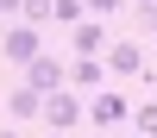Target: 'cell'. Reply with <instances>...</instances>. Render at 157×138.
<instances>
[{
    "label": "cell",
    "instance_id": "1",
    "mask_svg": "<svg viewBox=\"0 0 157 138\" xmlns=\"http://www.w3.org/2000/svg\"><path fill=\"white\" fill-rule=\"evenodd\" d=\"M82 119H88V100H82V88H69V82H63L57 94H44V125H50V132H75Z\"/></svg>",
    "mask_w": 157,
    "mask_h": 138
},
{
    "label": "cell",
    "instance_id": "2",
    "mask_svg": "<svg viewBox=\"0 0 157 138\" xmlns=\"http://www.w3.org/2000/svg\"><path fill=\"white\" fill-rule=\"evenodd\" d=\"M120 119H132V100H126L120 88H94V94H88V125L107 132V125H120Z\"/></svg>",
    "mask_w": 157,
    "mask_h": 138
},
{
    "label": "cell",
    "instance_id": "3",
    "mask_svg": "<svg viewBox=\"0 0 157 138\" xmlns=\"http://www.w3.org/2000/svg\"><path fill=\"white\" fill-rule=\"evenodd\" d=\"M25 82H32L38 94H57V88L69 82V63H63V57H50V50H38V57L25 63Z\"/></svg>",
    "mask_w": 157,
    "mask_h": 138
},
{
    "label": "cell",
    "instance_id": "4",
    "mask_svg": "<svg viewBox=\"0 0 157 138\" xmlns=\"http://www.w3.org/2000/svg\"><path fill=\"white\" fill-rule=\"evenodd\" d=\"M0 50H6V63H19V69H25V63L44 50V25H25V19H19L6 38H0Z\"/></svg>",
    "mask_w": 157,
    "mask_h": 138
},
{
    "label": "cell",
    "instance_id": "5",
    "mask_svg": "<svg viewBox=\"0 0 157 138\" xmlns=\"http://www.w3.org/2000/svg\"><path fill=\"white\" fill-rule=\"evenodd\" d=\"M101 63H107V75H145V69H151V63H145V44H138V38H113Z\"/></svg>",
    "mask_w": 157,
    "mask_h": 138
},
{
    "label": "cell",
    "instance_id": "6",
    "mask_svg": "<svg viewBox=\"0 0 157 138\" xmlns=\"http://www.w3.org/2000/svg\"><path fill=\"white\" fill-rule=\"evenodd\" d=\"M69 44H75V57H101V50H107V19H94V13L75 19L69 25Z\"/></svg>",
    "mask_w": 157,
    "mask_h": 138
},
{
    "label": "cell",
    "instance_id": "7",
    "mask_svg": "<svg viewBox=\"0 0 157 138\" xmlns=\"http://www.w3.org/2000/svg\"><path fill=\"white\" fill-rule=\"evenodd\" d=\"M6 113L13 119H44V94H38L32 82H13L6 88Z\"/></svg>",
    "mask_w": 157,
    "mask_h": 138
},
{
    "label": "cell",
    "instance_id": "8",
    "mask_svg": "<svg viewBox=\"0 0 157 138\" xmlns=\"http://www.w3.org/2000/svg\"><path fill=\"white\" fill-rule=\"evenodd\" d=\"M69 88H107V63L101 57H75L69 63Z\"/></svg>",
    "mask_w": 157,
    "mask_h": 138
},
{
    "label": "cell",
    "instance_id": "9",
    "mask_svg": "<svg viewBox=\"0 0 157 138\" xmlns=\"http://www.w3.org/2000/svg\"><path fill=\"white\" fill-rule=\"evenodd\" d=\"M132 132L157 138V100H138V107H132Z\"/></svg>",
    "mask_w": 157,
    "mask_h": 138
},
{
    "label": "cell",
    "instance_id": "10",
    "mask_svg": "<svg viewBox=\"0 0 157 138\" xmlns=\"http://www.w3.org/2000/svg\"><path fill=\"white\" fill-rule=\"evenodd\" d=\"M19 19H25V25H50V19H57V0H25Z\"/></svg>",
    "mask_w": 157,
    "mask_h": 138
},
{
    "label": "cell",
    "instance_id": "11",
    "mask_svg": "<svg viewBox=\"0 0 157 138\" xmlns=\"http://www.w3.org/2000/svg\"><path fill=\"white\" fill-rule=\"evenodd\" d=\"M75 19H88L82 0H57V19H50V25H75Z\"/></svg>",
    "mask_w": 157,
    "mask_h": 138
},
{
    "label": "cell",
    "instance_id": "12",
    "mask_svg": "<svg viewBox=\"0 0 157 138\" xmlns=\"http://www.w3.org/2000/svg\"><path fill=\"white\" fill-rule=\"evenodd\" d=\"M82 6H88V13H94V19H113V13H120V6H126V0H82Z\"/></svg>",
    "mask_w": 157,
    "mask_h": 138
},
{
    "label": "cell",
    "instance_id": "13",
    "mask_svg": "<svg viewBox=\"0 0 157 138\" xmlns=\"http://www.w3.org/2000/svg\"><path fill=\"white\" fill-rule=\"evenodd\" d=\"M138 6V19H145V32H157V0H132Z\"/></svg>",
    "mask_w": 157,
    "mask_h": 138
},
{
    "label": "cell",
    "instance_id": "14",
    "mask_svg": "<svg viewBox=\"0 0 157 138\" xmlns=\"http://www.w3.org/2000/svg\"><path fill=\"white\" fill-rule=\"evenodd\" d=\"M0 13H6V19H19V13H25V0H0Z\"/></svg>",
    "mask_w": 157,
    "mask_h": 138
},
{
    "label": "cell",
    "instance_id": "15",
    "mask_svg": "<svg viewBox=\"0 0 157 138\" xmlns=\"http://www.w3.org/2000/svg\"><path fill=\"white\" fill-rule=\"evenodd\" d=\"M44 138H69V132H50V125H44Z\"/></svg>",
    "mask_w": 157,
    "mask_h": 138
},
{
    "label": "cell",
    "instance_id": "16",
    "mask_svg": "<svg viewBox=\"0 0 157 138\" xmlns=\"http://www.w3.org/2000/svg\"><path fill=\"white\" fill-rule=\"evenodd\" d=\"M0 138H19V132H0Z\"/></svg>",
    "mask_w": 157,
    "mask_h": 138
},
{
    "label": "cell",
    "instance_id": "17",
    "mask_svg": "<svg viewBox=\"0 0 157 138\" xmlns=\"http://www.w3.org/2000/svg\"><path fill=\"white\" fill-rule=\"evenodd\" d=\"M126 138H145V132H126Z\"/></svg>",
    "mask_w": 157,
    "mask_h": 138
},
{
    "label": "cell",
    "instance_id": "18",
    "mask_svg": "<svg viewBox=\"0 0 157 138\" xmlns=\"http://www.w3.org/2000/svg\"><path fill=\"white\" fill-rule=\"evenodd\" d=\"M94 138H107V132H94Z\"/></svg>",
    "mask_w": 157,
    "mask_h": 138
}]
</instances>
